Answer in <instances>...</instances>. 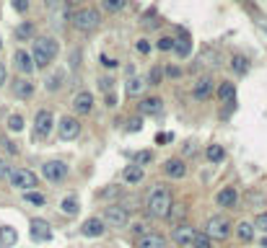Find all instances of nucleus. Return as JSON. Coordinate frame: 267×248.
Here are the masks:
<instances>
[{
	"label": "nucleus",
	"instance_id": "obj_1",
	"mask_svg": "<svg viewBox=\"0 0 267 248\" xmlns=\"http://www.w3.org/2000/svg\"><path fill=\"white\" fill-rule=\"evenodd\" d=\"M145 207H148V215L161 220V217H169L171 215V207H174V199H171V191L166 186H156L151 194H148V202H145Z\"/></svg>",
	"mask_w": 267,
	"mask_h": 248
},
{
	"label": "nucleus",
	"instance_id": "obj_2",
	"mask_svg": "<svg viewBox=\"0 0 267 248\" xmlns=\"http://www.w3.org/2000/svg\"><path fill=\"white\" fill-rule=\"evenodd\" d=\"M54 57H57V42L52 36H39L34 42V52H31L34 68H47Z\"/></svg>",
	"mask_w": 267,
	"mask_h": 248
},
{
	"label": "nucleus",
	"instance_id": "obj_3",
	"mask_svg": "<svg viewBox=\"0 0 267 248\" xmlns=\"http://www.w3.org/2000/svg\"><path fill=\"white\" fill-rule=\"evenodd\" d=\"M73 26H76L78 31H83V34H88V31H94L96 26L101 23V16H99V11L96 8H80V11H76L73 13Z\"/></svg>",
	"mask_w": 267,
	"mask_h": 248
},
{
	"label": "nucleus",
	"instance_id": "obj_4",
	"mask_svg": "<svg viewBox=\"0 0 267 248\" xmlns=\"http://www.w3.org/2000/svg\"><path fill=\"white\" fill-rule=\"evenodd\" d=\"M8 181H11V186L21 189V191L36 189V176L29 168H11V171H8Z\"/></svg>",
	"mask_w": 267,
	"mask_h": 248
},
{
	"label": "nucleus",
	"instance_id": "obj_5",
	"mask_svg": "<svg viewBox=\"0 0 267 248\" xmlns=\"http://www.w3.org/2000/svg\"><path fill=\"white\" fill-rule=\"evenodd\" d=\"M205 235L210 238V241H223V238L231 235V223L223 217V215H215V217H210L208 220V225H205Z\"/></svg>",
	"mask_w": 267,
	"mask_h": 248
},
{
	"label": "nucleus",
	"instance_id": "obj_6",
	"mask_svg": "<svg viewBox=\"0 0 267 248\" xmlns=\"http://www.w3.org/2000/svg\"><path fill=\"white\" fill-rule=\"evenodd\" d=\"M127 223H130V212H127V207H122V204H109L107 209H104V225H109V227H125Z\"/></svg>",
	"mask_w": 267,
	"mask_h": 248
},
{
	"label": "nucleus",
	"instance_id": "obj_7",
	"mask_svg": "<svg viewBox=\"0 0 267 248\" xmlns=\"http://www.w3.org/2000/svg\"><path fill=\"white\" fill-rule=\"evenodd\" d=\"M52 124H54V116H52L50 109H42V112H36V116H34V137H36V140H44V137H50Z\"/></svg>",
	"mask_w": 267,
	"mask_h": 248
},
{
	"label": "nucleus",
	"instance_id": "obj_8",
	"mask_svg": "<svg viewBox=\"0 0 267 248\" xmlns=\"http://www.w3.org/2000/svg\"><path fill=\"white\" fill-rule=\"evenodd\" d=\"M42 173H44V179L47 181L60 183V181H65V176H68V165L62 160H47L42 165Z\"/></svg>",
	"mask_w": 267,
	"mask_h": 248
},
{
	"label": "nucleus",
	"instance_id": "obj_9",
	"mask_svg": "<svg viewBox=\"0 0 267 248\" xmlns=\"http://www.w3.org/2000/svg\"><path fill=\"white\" fill-rule=\"evenodd\" d=\"M78 132H80V124H78L76 116H62V119H60V124H57L60 140H76Z\"/></svg>",
	"mask_w": 267,
	"mask_h": 248
},
{
	"label": "nucleus",
	"instance_id": "obj_10",
	"mask_svg": "<svg viewBox=\"0 0 267 248\" xmlns=\"http://www.w3.org/2000/svg\"><path fill=\"white\" fill-rule=\"evenodd\" d=\"M195 227H189V225H179V227H174V243L182 246V248H192L195 246Z\"/></svg>",
	"mask_w": 267,
	"mask_h": 248
},
{
	"label": "nucleus",
	"instance_id": "obj_11",
	"mask_svg": "<svg viewBox=\"0 0 267 248\" xmlns=\"http://www.w3.org/2000/svg\"><path fill=\"white\" fill-rule=\"evenodd\" d=\"M104 230H107V225H104L101 217H88L86 223L80 225V233L86 238H99V235H104Z\"/></svg>",
	"mask_w": 267,
	"mask_h": 248
},
{
	"label": "nucleus",
	"instance_id": "obj_12",
	"mask_svg": "<svg viewBox=\"0 0 267 248\" xmlns=\"http://www.w3.org/2000/svg\"><path fill=\"white\" fill-rule=\"evenodd\" d=\"M137 248H166V238L161 233H143L137 238Z\"/></svg>",
	"mask_w": 267,
	"mask_h": 248
},
{
	"label": "nucleus",
	"instance_id": "obj_13",
	"mask_svg": "<svg viewBox=\"0 0 267 248\" xmlns=\"http://www.w3.org/2000/svg\"><path fill=\"white\" fill-rule=\"evenodd\" d=\"M73 109H76L78 114H88L91 109H94V96H91L88 90H80V93H76V98H73Z\"/></svg>",
	"mask_w": 267,
	"mask_h": 248
},
{
	"label": "nucleus",
	"instance_id": "obj_14",
	"mask_svg": "<svg viewBox=\"0 0 267 248\" xmlns=\"http://www.w3.org/2000/svg\"><path fill=\"white\" fill-rule=\"evenodd\" d=\"M31 238H34V241H39V243L50 241V238H52L50 225L44 223V220H31Z\"/></svg>",
	"mask_w": 267,
	"mask_h": 248
},
{
	"label": "nucleus",
	"instance_id": "obj_15",
	"mask_svg": "<svg viewBox=\"0 0 267 248\" xmlns=\"http://www.w3.org/2000/svg\"><path fill=\"white\" fill-rule=\"evenodd\" d=\"M163 173H166V176H171V179H182L184 173H187V165H184L182 158H171V160L163 163Z\"/></svg>",
	"mask_w": 267,
	"mask_h": 248
},
{
	"label": "nucleus",
	"instance_id": "obj_16",
	"mask_svg": "<svg viewBox=\"0 0 267 248\" xmlns=\"http://www.w3.org/2000/svg\"><path fill=\"white\" fill-rule=\"evenodd\" d=\"M218 98H220V104L234 106L236 104V88H234V83H228V80L220 83V86H218Z\"/></svg>",
	"mask_w": 267,
	"mask_h": 248
},
{
	"label": "nucleus",
	"instance_id": "obj_17",
	"mask_svg": "<svg viewBox=\"0 0 267 248\" xmlns=\"http://www.w3.org/2000/svg\"><path fill=\"white\" fill-rule=\"evenodd\" d=\"M13 62H16V68L24 72V75H29V72H34V60H31V54L29 52H24V49H18L13 54Z\"/></svg>",
	"mask_w": 267,
	"mask_h": 248
},
{
	"label": "nucleus",
	"instance_id": "obj_18",
	"mask_svg": "<svg viewBox=\"0 0 267 248\" xmlns=\"http://www.w3.org/2000/svg\"><path fill=\"white\" fill-rule=\"evenodd\" d=\"M31 93H34V83L29 78H18L13 83V96L16 98H31Z\"/></svg>",
	"mask_w": 267,
	"mask_h": 248
},
{
	"label": "nucleus",
	"instance_id": "obj_19",
	"mask_svg": "<svg viewBox=\"0 0 267 248\" xmlns=\"http://www.w3.org/2000/svg\"><path fill=\"white\" fill-rule=\"evenodd\" d=\"M210 93H213V80L210 78H200L195 83V90H192V96H195L197 101H205Z\"/></svg>",
	"mask_w": 267,
	"mask_h": 248
},
{
	"label": "nucleus",
	"instance_id": "obj_20",
	"mask_svg": "<svg viewBox=\"0 0 267 248\" xmlns=\"http://www.w3.org/2000/svg\"><path fill=\"white\" fill-rule=\"evenodd\" d=\"M145 176V171L140 168V165H127V168L122 171V181L125 183H140Z\"/></svg>",
	"mask_w": 267,
	"mask_h": 248
},
{
	"label": "nucleus",
	"instance_id": "obj_21",
	"mask_svg": "<svg viewBox=\"0 0 267 248\" xmlns=\"http://www.w3.org/2000/svg\"><path fill=\"white\" fill-rule=\"evenodd\" d=\"M16 241H18L16 227H11V225H3V227H0V246H3V248H11V246H16Z\"/></svg>",
	"mask_w": 267,
	"mask_h": 248
},
{
	"label": "nucleus",
	"instance_id": "obj_22",
	"mask_svg": "<svg viewBox=\"0 0 267 248\" xmlns=\"http://www.w3.org/2000/svg\"><path fill=\"white\" fill-rule=\"evenodd\" d=\"M215 202H218L220 207H234L236 204V189H231V186L220 189L218 197H215Z\"/></svg>",
	"mask_w": 267,
	"mask_h": 248
},
{
	"label": "nucleus",
	"instance_id": "obj_23",
	"mask_svg": "<svg viewBox=\"0 0 267 248\" xmlns=\"http://www.w3.org/2000/svg\"><path fill=\"white\" fill-rule=\"evenodd\" d=\"M13 34H16V39H18V42H29L31 36H34V23H31V21H24V23H18Z\"/></svg>",
	"mask_w": 267,
	"mask_h": 248
},
{
	"label": "nucleus",
	"instance_id": "obj_24",
	"mask_svg": "<svg viewBox=\"0 0 267 248\" xmlns=\"http://www.w3.org/2000/svg\"><path fill=\"white\" fill-rule=\"evenodd\" d=\"M161 109H163V104H161V98H145V101H140V112L143 114H161Z\"/></svg>",
	"mask_w": 267,
	"mask_h": 248
},
{
	"label": "nucleus",
	"instance_id": "obj_25",
	"mask_svg": "<svg viewBox=\"0 0 267 248\" xmlns=\"http://www.w3.org/2000/svg\"><path fill=\"white\" fill-rule=\"evenodd\" d=\"M236 235H239V241L241 243H249L254 238V225L252 223H239L236 225Z\"/></svg>",
	"mask_w": 267,
	"mask_h": 248
},
{
	"label": "nucleus",
	"instance_id": "obj_26",
	"mask_svg": "<svg viewBox=\"0 0 267 248\" xmlns=\"http://www.w3.org/2000/svg\"><path fill=\"white\" fill-rule=\"evenodd\" d=\"M205 158L210 160V163H220L226 158V150L220 148V145H208V150H205Z\"/></svg>",
	"mask_w": 267,
	"mask_h": 248
},
{
	"label": "nucleus",
	"instance_id": "obj_27",
	"mask_svg": "<svg viewBox=\"0 0 267 248\" xmlns=\"http://www.w3.org/2000/svg\"><path fill=\"white\" fill-rule=\"evenodd\" d=\"M60 209H62V212H65V215H78V199L76 197H65V199H62V204H60Z\"/></svg>",
	"mask_w": 267,
	"mask_h": 248
},
{
	"label": "nucleus",
	"instance_id": "obj_28",
	"mask_svg": "<svg viewBox=\"0 0 267 248\" xmlns=\"http://www.w3.org/2000/svg\"><path fill=\"white\" fill-rule=\"evenodd\" d=\"M127 5V0H101V8L109 13H117V11H122V8Z\"/></svg>",
	"mask_w": 267,
	"mask_h": 248
},
{
	"label": "nucleus",
	"instance_id": "obj_29",
	"mask_svg": "<svg viewBox=\"0 0 267 248\" xmlns=\"http://www.w3.org/2000/svg\"><path fill=\"white\" fill-rule=\"evenodd\" d=\"M231 68H234V72L244 75V72L249 70V60H246V57H234V60H231Z\"/></svg>",
	"mask_w": 267,
	"mask_h": 248
},
{
	"label": "nucleus",
	"instance_id": "obj_30",
	"mask_svg": "<svg viewBox=\"0 0 267 248\" xmlns=\"http://www.w3.org/2000/svg\"><path fill=\"white\" fill-rule=\"evenodd\" d=\"M140 88H143V80L137 78V75H130V80H127V93L137 96V93H140Z\"/></svg>",
	"mask_w": 267,
	"mask_h": 248
},
{
	"label": "nucleus",
	"instance_id": "obj_31",
	"mask_svg": "<svg viewBox=\"0 0 267 248\" xmlns=\"http://www.w3.org/2000/svg\"><path fill=\"white\" fill-rule=\"evenodd\" d=\"M62 80H65V75L62 72H52V75L47 78V90H57L62 86Z\"/></svg>",
	"mask_w": 267,
	"mask_h": 248
},
{
	"label": "nucleus",
	"instance_id": "obj_32",
	"mask_svg": "<svg viewBox=\"0 0 267 248\" xmlns=\"http://www.w3.org/2000/svg\"><path fill=\"white\" fill-rule=\"evenodd\" d=\"M174 52H177L179 57H187V54H189V39H187V36L179 39V42H174Z\"/></svg>",
	"mask_w": 267,
	"mask_h": 248
},
{
	"label": "nucleus",
	"instance_id": "obj_33",
	"mask_svg": "<svg viewBox=\"0 0 267 248\" xmlns=\"http://www.w3.org/2000/svg\"><path fill=\"white\" fill-rule=\"evenodd\" d=\"M24 199L29 202V204H36V207H42L44 202H47V199H44V194H39V191H26Z\"/></svg>",
	"mask_w": 267,
	"mask_h": 248
},
{
	"label": "nucleus",
	"instance_id": "obj_34",
	"mask_svg": "<svg viewBox=\"0 0 267 248\" xmlns=\"http://www.w3.org/2000/svg\"><path fill=\"white\" fill-rule=\"evenodd\" d=\"M8 130H11V132H21L24 130V119L18 114H11V116H8Z\"/></svg>",
	"mask_w": 267,
	"mask_h": 248
},
{
	"label": "nucleus",
	"instance_id": "obj_35",
	"mask_svg": "<svg viewBox=\"0 0 267 248\" xmlns=\"http://www.w3.org/2000/svg\"><path fill=\"white\" fill-rule=\"evenodd\" d=\"M174 42H177V39H171V36H161V39L156 42V47H159L161 52H171L174 49Z\"/></svg>",
	"mask_w": 267,
	"mask_h": 248
},
{
	"label": "nucleus",
	"instance_id": "obj_36",
	"mask_svg": "<svg viewBox=\"0 0 267 248\" xmlns=\"http://www.w3.org/2000/svg\"><path fill=\"white\" fill-rule=\"evenodd\" d=\"M151 160H153V153L143 150V153H137V158H135V165H140V168H143V165H145V163H151Z\"/></svg>",
	"mask_w": 267,
	"mask_h": 248
},
{
	"label": "nucleus",
	"instance_id": "obj_37",
	"mask_svg": "<svg viewBox=\"0 0 267 248\" xmlns=\"http://www.w3.org/2000/svg\"><path fill=\"white\" fill-rule=\"evenodd\" d=\"M192 248H213V246H210V238H208V235H200V233H197L195 246H192Z\"/></svg>",
	"mask_w": 267,
	"mask_h": 248
},
{
	"label": "nucleus",
	"instance_id": "obj_38",
	"mask_svg": "<svg viewBox=\"0 0 267 248\" xmlns=\"http://www.w3.org/2000/svg\"><path fill=\"white\" fill-rule=\"evenodd\" d=\"M257 227H260V230L267 235V212H262V215H257V223H254Z\"/></svg>",
	"mask_w": 267,
	"mask_h": 248
},
{
	"label": "nucleus",
	"instance_id": "obj_39",
	"mask_svg": "<svg viewBox=\"0 0 267 248\" xmlns=\"http://www.w3.org/2000/svg\"><path fill=\"white\" fill-rule=\"evenodd\" d=\"M161 78H163V70H161V68H153V70H151V86H159Z\"/></svg>",
	"mask_w": 267,
	"mask_h": 248
},
{
	"label": "nucleus",
	"instance_id": "obj_40",
	"mask_svg": "<svg viewBox=\"0 0 267 248\" xmlns=\"http://www.w3.org/2000/svg\"><path fill=\"white\" fill-rule=\"evenodd\" d=\"M13 8L18 13H26V11H29V0H13Z\"/></svg>",
	"mask_w": 267,
	"mask_h": 248
},
{
	"label": "nucleus",
	"instance_id": "obj_41",
	"mask_svg": "<svg viewBox=\"0 0 267 248\" xmlns=\"http://www.w3.org/2000/svg\"><path fill=\"white\" fill-rule=\"evenodd\" d=\"M135 49L140 52V54H148V49H151V47H148V42H145V39H140V42L135 44Z\"/></svg>",
	"mask_w": 267,
	"mask_h": 248
},
{
	"label": "nucleus",
	"instance_id": "obj_42",
	"mask_svg": "<svg viewBox=\"0 0 267 248\" xmlns=\"http://www.w3.org/2000/svg\"><path fill=\"white\" fill-rule=\"evenodd\" d=\"M8 171H11V168H8V163L0 158V179H8Z\"/></svg>",
	"mask_w": 267,
	"mask_h": 248
},
{
	"label": "nucleus",
	"instance_id": "obj_43",
	"mask_svg": "<svg viewBox=\"0 0 267 248\" xmlns=\"http://www.w3.org/2000/svg\"><path fill=\"white\" fill-rule=\"evenodd\" d=\"M140 119H133V122H130V127H127V130H130V132H137V130H140Z\"/></svg>",
	"mask_w": 267,
	"mask_h": 248
},
{
	"label": "nucleus",
	"instance_id": "obj_44",
	"mask_svg": "<svg viewBox=\"0 0 267 248\" xmlns=\"http://www.w3.org/2000/svg\"><path fill=\"white\" fill-rule=\"evenodd\" d=\"M3 145H5V150H8V153H18V148H16L11 140H3Z\"/></svg>",
	"mask_w": 267,
	"mask_h": 248
},
{
	"label": "nucleus",
	"instance_id": "obj_45",
	"mask_svg": "<svg viewBox=\"0 0 267 248\" xmlns=\"http://www.w3.org/2000/svg\"><path fill=\"white\" fill-rule=\"evenodd\" d=\"M5 75H8V70H5V65H3V62H0V86L5 83Z\"/></svg>",
	"mask_w": 267,
	"mask_h": 248
},
{
	"label": "nucleus",
	"instance_id": "obj_46",
	"mask_svg": "<svg viewBox=\"0 0 267 248\" xmlns=\"http://www.w3.org/2000/svg\"><path fill=\"white\" fill-rule=\"evenodd\" d=\"M44 3H47V8H54V5H60L62 0H44Z\"/></svg>",
	"mask_w": 267,
	"mask_h": 248
},
{
	"label": "nucleus",
	"instance_id": "obj_47",
	"mask_svg": "<svg viewBox=\"0 0 267 248\" xmlns=\"http://www.w3.org/2000/svg\"><path fill=\"white\" fill-rule=\"evenodd\" d=\"M260 246H262V248H267V235H262V238H260Z\"/></svg>",
	"mask_w": 267,
	"mask_h": 248
},
{
	"label": "nucleus",
	"instance_id": "obj_48",
	"mask_svg": "<svg viewBox=\"0 0 267 248\" xmlns=\"http://www.w3.org/2000/svg\"><path fill=\"white\" fill-rule=\"evenodd\" d=\"M262 31H265V34H267V23H262Z\"/></svg>",
	"mask_w": 267,
	"mask_h": 248
},
{
	"label": "nucleus",
	"instance_id": "obj_49",
	"mask_svg": "<svg viewBox=\"0 0 267 248\" xmlns=\"http://www.w3.org/2000/svg\"><path fill=\"white\" fill-rule=\"evenodd\" d=\"M0 47H3V39H0Z\"/></svg>",
	"mask_w": 267,
	"mask_h": 248
}]
</instances>
